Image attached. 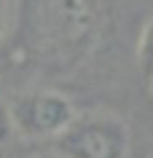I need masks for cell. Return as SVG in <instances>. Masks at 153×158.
Listing matches in <instances>:
<instances>
[{
	"label": "cell",
	"instance_id": "6da1fadb",
	"mask_svg": "<svg viewBox=\"0 0 153 158\" xmlns=\"http://www.w3.org/2000/svg\"><path fill=\"white\" fill-rule=\"evenodd\" d=\"M54 153L62 158H126L129 126L113 113H81L54 139Z\"/></svg>",
	"mask_w": 153,
	"mask_h": 158
},
{
	"label": "cell",
	"instance_id": "7a4b0ae2",
	"mask_svg": "<svg viewBox=\"0 0 153 158\" xmlns=\"http://www.w3.org/2000/svg\"><path fill=\"white\" fill-rule=\"evenodd\" d=\"M75 115L70 97L54 89H32L19 94L6 113L8 129L24 139H57Z\"/></svg>",
	"mask_w": 153,
	"mask_h": 158
},
{
	"label": "cell",
	"instance_id": "3957f363",
	"mask_svg": "<svg viewBox=\"0 0 153 158\" xmlns=\"http://www.w3.org/2000/svg\"><path fill=\"white\" fill-rule=\"evenodd\" d=\"M97 27L94 0H46L43 32L46 40L62 56H78L86 51Z\"/></svg>",
	"mask_w": 153,
	"mask_h": 158
},
{
	"label": "cell",
	"instance_id": "277c9868",
	"mask_svg": "<svg viewBox=\"0 0 153 158\" xmlns=\"http://www.w3.org/2000/svg\"><path fill=\"white\" fill-rule=\"evenodd\" d=\"M137 62L148 81H153V19L142 27V35L137 40Z\"/></svg>",
	"mask_w": 153,
	"mask_h": 158
},
{
	"label": "cell",
	"instance_id": "5b68a950",
	"mask_svg": "<svg viewBox=\"0 0 153 158\" xmlns=\"http://www.w3.org/2000/svg\"><path fill=\"white\" fill-rule=\"evenodd\" d=\"M6 16H8V0H0V35H3V27H6Z\"/></svg>",
	"mask_w": 153,
	"mask_h": 158
},
{
	"label": "cell",
	"instance_id": "8992f818",
	"mask_svg": "<svg viewBox=\"0 0 153 158\" xmlns=\"http://www.w3.org/2000/svg\"><path fill=\"white\" fill-rule=\"evenodd\" d=\"M6 134H8V118H6V113L0 110V142L6 139Z\"/></svg>",
	"mask_w": 153,
	"mask_h": 158
},
{
	"label": "cell",
	"instance_id": "52a82bcc",
	"mask_svg": "<svg viewBox=\"0 0 153 158\" xmlns=\"http://www.w3.org/2000/svg\"><path fill=\"white\" fill-rule=\"evenodd\" d=\"M30 158H62V156H57V153L51 150V153H38V156H30Z\"/></svg>",
	"mask_w": 153,
	"mask_h": 158
},
{
	"label": "cell",
	"instance_id": "ba28073f",
	"mask_svg": "<svg viewBox=\"0 0 153 158\" xmlns=\"http://www.w3.org/2000/svg\"><path fill=\"white\" fill-rule=\"evenodd\" d=\"M151 83H153V81H151Z\"/></svg>",
	"mask_w": 153,
	"mask_h": 158
}]
</instances>
